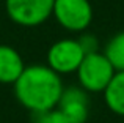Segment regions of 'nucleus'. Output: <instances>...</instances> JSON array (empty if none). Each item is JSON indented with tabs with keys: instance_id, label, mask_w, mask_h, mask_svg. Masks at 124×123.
Returning <instances> with one entry per match:
<instances>
[{
	"instance_id": "nucleus-1",
	"label": "nucleus",
	"mask_w": 124,
	"mask_h": 123,
	"mask_svg": "<svg viewBox=\"0 0 124 123\" xmlns=\"http://www.w3.org/2000/svg\"><path fill=\"white\" fill-rule=\"evenodd\" d=\"M13 85L17 101L33 115L57 109L64 90L61 76L47 65L25 66Z\"/></svg>"
},
{
	"instance_id": "nucleus-7",
	"label": "nucleus",
	"mask_w": 124,
	"mask_h": 123,
	"mask_svg": "<svg viewBox=\"0 0 124 123\" xmlns=\"http://www.w3.org/2000/svg\"><path fill=\"white\" fill-rule=\"evenodd\" d=\"M25 70V63L17 49L0 44V84H14Z\"/></svg>"
},
{
	"instance_id": "nucleus-5",
	"label": "nucleus",
	"mask_w": 124,
	"mask_h": 123,
	"mask_svg": "<svg viewBox=\"0 0 124 123\" xmlns=\"http://www.w3.org/2000/svg\"><path fill=\"white\" fill-rule=\"evenodd\" d=\"M85 57L83 49L80 47L79 41L74 38H64L58 40L49 47L46 62L50 70H54L57 74H71L76 73L77 68L80 66Z\"/></svg>"
},
{
	"instance_id": "nucleus-8",
	"label": "nucleus",
	"mask_w": 124,
	"mask_h": 123,
	"mask_svg": "<svg viewBox=\"0 0 124 123\" xmlns=\"http://www.w3.org/2000/svg\"><path fill=\"white\" fill-rule=\"evenodd\" d=\"M102 93L107 107L113 114L124 117V71H116Z\"/></svg>"
},
{
	"instance_id": "nucleus-4",
	"label": "nucleus",
	"mask_w": 124,
	"mask_h": 123,
	"mask_svg": "<svg viewBox=\"0 0 124 123\" xmlns=\"http://www.w3.org/2000/svg\"><path fill=\"white\" fill-rule=\"evenodd\" d=\"M52 16L64 30L82 33L93 21V6L90 0H55Z\"/></svg>"
},
{
	"instance_id": "nucleus-2",
	"label": "nucleus",
	"mask_w": 124,
	"mask_h": 123,
	"mask_svg": "<svg viewBox=\"0 0 124 123\" xmlns=\"http://www.w3.org/2000/svg\"><path fill=\"white\" fill-rule=\"evenodd\" d=\"M79 85L88 93H102L115 76V68L108 62L104 52H93L83 57L77 68Z\"/></svg>"
},
{
	"instance_id": "nucleus-3",
	"label": "nucleus",
	"mask_w": 124,
	"mask_h": 123,
	"mask_svg": "<svg viewBox=\"0 0 124 123\" xmlns=\"http://www.w3.org/2000/svg\"><path fill=\"white\" fill-rule=\"evenodd\" d=\"M55 0H5V11L14 24L33 28L52 18Z\"/></svg>"
},
{
	"instance_id": "nucleus-11",
	"label": "nucleus",
	"mask_w": 124,
	"mask_h": 123,
	"mask_svg": "<svg viewBox=\"0 0 124 123\" xmlns=\"http://www.w3.org/2000/svg\"><path fill=\"white\" fill-rule=\"evenodd\" d=\"M35 123H69V120L58 109H54V111L49 112L36 114L35 115Z\"/></svg>"
},
{
	"instance_id": "nucleus-6",
	"label": "nucleus",
	"mask_w": 124,
	"mask_h": 123,
	"mask_svg": "<svg viewBox=\"0 0 124 123\" xmlns=\"http://www.w3.org/2000/svg\"><path fill=\"white\" fill-rule=\"evenodd\" d=\"M57 109L69 123H86L90 117V96L80 85L64 87Z\"/></svg>"
},
{
	"instance_id": "nucleus-10",
	"label": "nucleus",
	"mask_w": 124,
	"mask_h": 123,
	"mask_svg": "<svg viewBox=\"0 0 124 123\" xmlns=\"http://www.w3.org/2000/svg\"><path fill=\"white\" fill-rule=\"evenodd\" d=\"M77 41H79L80 47L83 49L85 55L86 54H93V52H99V41H97L96 35L82 32V35L77 38Z\"/></svg>"
},
{
	"instance_id": "nucleus-9",
	"label": "nucleus",
	"mask_w": 124,
	"mask_h": 123,
	"mask_svg": "<svg viewBox=\"0 0 124 123\" xmlns=\"http://www.w3.org/2000/svg\"><path fill=\"white\" fill-rule=\"evenodd\" d=\"M104 54L115 71H124V30L115 33L104 47Z\"/></svg>"
}]
</instances>
